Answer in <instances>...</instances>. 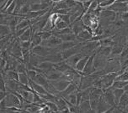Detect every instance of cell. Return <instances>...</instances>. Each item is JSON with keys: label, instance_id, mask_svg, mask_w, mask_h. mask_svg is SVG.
Returning a JSON list of instances; mask_svg holds the SVG:
<instances>
[{"label": "cell", "instance_id": "1", "mask_svg": "<svg viewBox=\"0 0 128 113\" xmlns=\"http://www.w3.org/2000/svg\"><path fill=\"white\" fill-rule=\"evenodd\" d=\"M118 75H119V73L117 71L108 72V73H106V75H102L100 78H101L102 84H103V90H104L110 87H111Z\"/></svg>", "mask_w": 128, "mask_h": 113}, {"label": "cell", "instance_id": "2", "mask_svg": "<svg viewBox=\"0 0 128 113\" xmlns=\"http://www.w3.org/2000/svg\"><path fill=\"white\" fill-rule=\"evenodd\" d=\"M56 50H58V48H50V47L45 46V45H43V44H40V45H37V46L34 47V48L31 49V52L40 56L46 57L48 55H50L51 53Z\"/></svg>", "mask_w": 128, "mask_h": 113}, {"label": "cell", "instance_id": "3", "mask_svg": "<svg viewBox=\"0 0 128 113\" xmlns=\"http://www.w3.org/2000/svg\"><path fill=\"white\" fill-rule=\"evenodd\" d=\"M5 99L7 102V107H16L19 108H22L23 103L21 100L17 95H15L13 92H10V93L7 95Z\"/></svg>", "mask_w": 128, "mask_h": 113}, {"label": "cell", "instance_id": "4", "mask_svg": "<svg viewBox=\"0 0 128 113\" xmlns=\"http://www.w3.org/2000/svg\"><path fill=\"white\" fill-rule=\"evenodd\" d=\"M62 39L60 38V36L53 34L52 37H50L47 40H43L42 44L45 46L50 47V48H56L62 43Z\"/></svg>", "mask_w": 128, "mask_h": 113}, {"label": "cell", "instance_id": "5", "mask_svg": "<svg viewBox=\"0 0 128 113\" xmlns=\"http://www.w3.org/2000/svg\"><path fill=\"white\" fill-rule=\"evenodd\" d=\"M11 55L17 59H23V50L21 46V41L19 39H14L11 48Z\"/></svg>", "mask_w": 128, "mask_h": 113}, {"label": "cell", "instance_id": "6", "mask_svg": "<svg viewBox=\"0 0 128 113\" xmlns=\"http://www.w3.org/2000/svg\"><path fill=\"white\" fill-rule=\"evenodd\" d=\"M44 75L49 81L58 80H60V79H67L64 73L58 71V70H56V69L52 70V71H50L48 72H46V73H44Z\"/></svg>", "mask_w": 128, "mask_h": 113}, {"label": "cell", "instance_id": "7", "mask_svg": "<svg viewBox=\"0 0 128 113\" xmlns=\"http://www.w3.org/2000/svg\"><path fill=\"white\" fill-rule=\"evenodd\" d=\"M108 9L115 11L116 13H125L128 11V3L126 2H122L120 0H116L115 3H113L111 6H110L109 8H107Z\"/></svg>", "mask_w": 128, "mask_h": 113}, {"label": "cell", "instance_id": "8", "mask_svg": "<svg viewBox=\"0 0 128 113\" xmlns=\"http://www.w3.org/2000/svg\"><path fill=\"white\" fill-rule=\"evenodd\" d=\"M96 55V52H94V54H92L90 58L88 60V62L85 65V68H84V71H83V75H92L93 73H94L96 71L94 66V58Z\"/></svg>", "mask_w": 128, "mask_h": 113}, {"label": "cell", "instance_id": "9", "mask_svg": "<svg viewBox=\"0 0 128 113\" xmlns=\"http://www.w3.org/2000/svg\"><path fill=\"white\" fill-rule=\"evenodd\" d=\"M50 82H51V84L52 85V86L58 90V92L63 91V90L67 89L68 85L71 84V81L67 80V79H60V80L50 81Z\"/></svg>", "mask_w": 128, "mask_h": 113}, {"label": "cell", "instance_id": "10", "mask_svg": "<svg viewBox=\"0 0 128 113\" xmlns=\"http://www.w3.org/2000/svg\"><path fill=\"white\" fill-rule=\"evenodd\" d=\"M29 85L30 86V88L34 90V92H36L39 95H40L42 96H46L48 94V91L46 90V88L44 86H42V85H39L38 83H36V81H34L33 80L30 79V84Z\"/></svg>", "mask_w": 128, "mask_h": 113}, {"label": "cell", "instance_id": "11", "mask_svg": "<svg viewBox=\"0 0 128 113\" xmlns=\"http://www.w3.org/2000/svg\"><path fill=\"white\" fill-rule=\"evenodd\" d=\"M100 17H101L106 22H114L116 18V13L113 10L106 8V9H103L100 12Z\"/></svg>", "mask_w": 128, "mask_h": 113}, {"label": "cell", "instance_id": "12", "mask_svg": "<svg viewBox=\"0 0 128 113\" xmlns=\"http://www.w3.org/2000/svg\"><path fill=\"white\" fill-rule=\"evenodd\" d=\"M103 98H104V101H106L108 104H110L111 107H116V106H117V105H116V103L115 96H114L113 89H112L111 87H110V88H108V89L104 90Z\"/></svg>", "mask_w": 128, "mask_h": 113}, {"label": "cell", "instance_id": "13", "mask_svg": "<svg viewBox=\"0 0 128 113\" xmlns=\"http://www.w3.org/2000/svg\"><path fill=\"white\" fill-rule=\"evenodd\" d=\"M93 39V34L88 31V29H84L83 30L80 32L78 35H77V40L79 41L80 43H84L90 41Z\"/></svg>", "mask_w": 128, "mask_h": 113}, {"label": "cell", "instance_id": "14", "mask_svg": "<svg viewBox=\"0 0 128 113\" xmlns=\"http://www.w3.org/2000/svg\"><path fill=\"white\" fill-rule=\"evenodd\" d=\"M45 60H49V61L52 62L53 64L55 63H58L63 60V56H62V51H59V50H56L54 52H52L50 55H48L46 57H45Z\"/></svg>", "mask_w": 128, "mask_h": 113}, {"label": "cell", "instance_id": "15", "mask_svg": "<svg viewBox=\"0 0 128 113\" xmlns=\"http://www.w3.org/2000/svg\"><path fill=\"white\" fill-rule=\"evenodd\" d=\"M19 92L22 95L23 98L24 99V103H33L34 102V96H35V92L27 90L24 89H20Z\"/></svg>", "mask_w": 128, "mask_h": 113}, {"label": "cell", "instance_id": "16", "mask_svg": "<svg viewBox=\"0 0 128 113\" xmlns=\"http://www.w3.org/2000/svg\"><path fill=\"white\" fill-rule=\"evenodd\" d=\"M79 87L78 85H77L76 84H74V83L71 82V84L68 85V88L66 90H64L63 91H61L58 93V96H61L62 97H66L68 96H69L70 94L74 93V92H76L78 90H79Z\"/></svg>", "mask_w": 128, "mask_h": 113}, {"label": "cell", "instance_id": "17", "mask_svg": "<svg viewBox=\"0 0 128 113\" xmlns=\"http://www.w3.org/2000/svg\"><path fill=\"white\" fill-rule=\"evenodd\" d=\"M84 56H85V55H84V53H82V52H79V53L76 54V55L71 56L70 58L67 59V60H66V61L68 62V65H70L71 66L74 67V69H75V68H76V65L78 64V62L83 57H84Z\"/></svg>", "mask_w": 128, "mask_h": 113}, {"label": "cell", "instance_id": "18", "mask_svg": "<svg viewBox=\"0 0 128 113\" xmlns=\"http://www.w3.org/2000/svg\"><path fill=\"white\" fill-rule=\"evenodd\" d=\"M54 69H56V70H58V71L64 73V72H66L67 71H68V70L74 69V67H72L70 65H68V62L66 61V60H63L58 63H55Z\"/></svg>", "mask_w": 128, "mask_h": 113}, {"label": "cell", "instance_id": "19", "mask_svg": "<svg viewBox=\"0 0 128 113\" xmlns=\"http://www.w3.org/2000/svg\"><path fill=\"white\" fill-rule=\"evenodd\" d=\"M32 11H42L48 9L51 6L50 3L47 2H42V3H30Z\"/></svg>", "mask_w": 128, "mask_h": 113}, {"label": "cell", "instance_id": "20", "mask_svg": "<svg viewBox=\"0 0 128 113\" xmlns=\"http://www.w3.org/2000/svg\"><path fill=\"white\" fill-rule=\"evenodd\" d=\"M38 69H40L42 71V73H46V72H48L52 70H54V64L49 60H44L39 65V66L37 67Z\"/></svg>", "mask_w": 128, "mask_h": 113}, {"label": "cell", "instance_id": "21", "mask_svg": "<svg viewBox=\"0 0 128 113\" xmlns=\"http://www.w3.org/2000/svg\"><path fill=\"white\" fill-rule=\"evenodd\" d=\"M78 44H80V42L78 41V40H75V41H63L58 47H56V48H58L59 51H63V50H66V49L72 48V47H75Z\"/></svg>", "mask_w": 128, "mask_h": 113}, {"label": "cell", "instance_id": "22", "mask_svg": "<svg viewBox=\"0 0 128 113\" xmlns=\"http://www.w3.org/2000/svg\"><path fill=\"white\" fill-rule=\"evenodd\" d=\"M45 60V57L43 56H40L38 55H36L35 53H32L30 54V63L32 64L35 67H38L39 65L40 64L42 61H44Z\"/></svg>", "mask_w": 128, "mask_h": 113}, {"label": "cell", "instance_id": "23", "mask_svg": "<svg viewBox=\"0 0 128 113\" xmlns=\"http://www.w3.org/2000/svg\"><path fill=\"white\" fill-rule=\"evenodd\" d=\"M90 55H85L84 57L82 58L81 60L78 62V64L76 65V68H75V69H76L77 71L82 75H84L83 71H84V68H85V65L87 64V62H88V58H90Z\"/></svg>", "mask_w": 128, "mask_h": 113}, {"label": "cell", "instance_id": "24", "mask_svg": "<svg viewBox=\"0 0 128 113\" xmlns=\"http://www.w3.org/2000/svg\"><path fill=\"white\" fill-rule=\"evenodd\" d=\"M30 41H31V49H32L34 47L42 44L43 39H42V38L40 37V35H39L37 32H34Z\"/></svg>", "mask_w": 128, "mask_h": 113}, {"label": "cell", "instance_id": "25", "mask_svg": "<svg viewBox=\"0 0 128 113\" xmlns=\"http://www.w3.org/2000/svg\"><path fill=\"white\" fill-rule=\"evenodd\" d=\"M126 92V90L124 88H116V89H113V93H114V96H115V100H116V105H119L120 101V99H122V96L124 95Z\"/></svg>", "mask_w": 128, "mask_h": 113}, {"label": "cell", "instance_id": "26", "mask_svg": "<svg viewBox=\"0 0 128 113\" xmlns=\"http://www.w3.org/2000/svg\"><path fill=\"white\" fill-rule=\"evenodd\" d=\"M32 30H33V29H32V27L30 25L19 38L20 41H28V40H31L32 35H33V33H34Z\"/></svg>", "mask_w": 128, "mask_h": 113}, {"label": "cell", "instance_id": "27", "mask_svg": "<svg viewBox=\"0 0 128 113\" xmlns=\"http://www.w3.org/2000/svg\"><path fill=\"white\" fill-rule=\"evenodd\" d=\"M110 107H111V106L110 105V104L107 103L106 101H104V99L102 97L101 100L100 101L99 105H98L96 112H104V113H106V112L109 109Z\"/></svg>", "mask_w": 128, "mask_h": 113}, {"label": "cell", "instance_id": "28", "mask_svg": "<svg viewBox=\"0 0 128 113\" xmlns=\"http://www.w3.org/2000/svg\"><path fill=\"white\" fill-rule=\"evenodd\" d=\"M125 49L124 45L122 44H114L112 46V50H111V56H118L120 55L123 51V49Z\"/></svg>", "mask_w": 128, "mask_h": 113}, {"label": "cell", "instance_id": "29", "mask_svg": "<svg viewBox=\"0 0 128 113\" xmlns=\"http://www.w3.org/2000/svg\"><path fill=\"white\" fill-rule=\"evenodd\" d=\"M5 75L8 79L20 81V74L15 70H8V71H5Z\"/></svg>", "mask_w": 128, "mask_h": 113}, {"label": "cell", "instance_id": "30", "mask_svg": "<svg viewBox=\"0 0 128 113\" xmlns=\"http://www.w3.org/2000/svg\"><path fill=\"white\" fill-rule=\"evenodd\" d=\"M111 50H112V46H104V45H101L99 48V51H97V53L104 56V57H107V56L110 55Z\"/></svg>", "mask_w": 128, "mask_h": 113}, {"label": "cell", "instance_id": "31", "mask_svg": "<svg viewBox=\"0 0 128 113\" xmlns=\"http://www.w3.org/2000/svg\"><path fill=\"white\" fill-rule=\"evenodd\" d=\"M92 109L90 105V100H85L81 101L79 105V110L80 112H88Z\"/></svg>", "mask_w": 128, "mask_h": 113}, {"label": "cell", "instance_id": "32", "mask_svg": "<svg viewBox=\"0 0 128 113\" xmlns=\"http://www.w3.org/2000/svg\"><path fill=\"white\" fill-rule=\"evenodd\" d=\"M59 36L62 39V41H75V40H77V35H75L74 32L64 34V35H61Z\"/></svg>", "mask_w": 128, "mask_h": 113}, {"label": "cell", "instance_id": "33", "mask_svg": "<svg viewBox=\"0 0 128 113\" xmlns=\"http://www.w3.org/2000/svg\"><path fill=\"white\" fill-rule=\"evenodd\" d=\"M68 27H69V24H68L66 21H64L63 19H62L61 18L59 19L58 21L56 23V26H55V28L53 30H61V29H66L68 28ZM52 30V31H53Z\"/></svg>", "mask_w": 128, "mask_h": 113}, {"label": "cell", "instance_id": "34", "mask_svg": "<svg viewBox=\"0 0 128 113\" xmlns=\"http://www.w3.org/2000/svg\"><path fill=\"white\" fill-rule=\"evenodd\" d=\"M78 91L76 92H74V93L70 94L69 96L64 97L65 98V100L68 101V102H69L71 104H72V105H76L77 106V101H78Z\"/></svg>", "mask_w": 128, "mask_h": 113}, {"label": "cell", "instance_id": "35", "mask_svg": "<svg viewBox=\"0 0 128 113\" xmlns=\"http://www.w3.org/2000/svg\"><path fill=\"white\" fill-rule=\"evenodd\" d=\"M0 29H1V37H4V36L8 35L10 34H12L11 32V29L10 28V26L8 24H1L0 25Z\"/></svg>", "mask_w": 128, "mask_h": 113}, {"label": "cell", "instance_id": "36", "mask_svg": "<svg viewBox=\"0 0 128 113\" xmlns=\"http://www.w3.org/2000/svg\"><path fill=\"white\" fill-rule=\"evenodd\" d=\"M20 74V82L23 85H29L30 84V77L27 74V72L24 73H19Z\"/></svg>", "mask_w": 128, "mask_h": 113}, {"label": "cell", "instance_id": "37", "mask_svg": "<svg viewBox=\"0 0 128 113\" xmlns=\"http://www.w3.org/2000/svg\"><path fill=\"white\" fill-rule=\"evenodd\" d=\"M30 11H31L30 3H26V4H24V5L21 8L19 16H20V17H24V15L27 14V13H28L30 12Z\"/></svg>", "mask_w": 128, "mask_h": 113}, {"label": "cell", "instance_id": "38", "mask_svg": "<svg viewBox=\"0 0 128 113\" xmlns=\"http://www.w3.org/2000/svg\"><path fill=\"white\" fill-rule=\"evenodd\" d=\"M67 8H68V7L67 3H66V0H63V1L59 2V3H56L53 6V9H54V10L67 9Z\"/></svg>", "mask_w": 128, "mask_h": 113}, {"label": "cell", "instance_id": "39", "mask_svg": "<svg viewBox=\"0 0 128 113\" xmlns=\"http://www.w3.org/2000/svg\"><path fill=\"white\" fill-rule=\"evenodd\" d=\"M37 33L40 35V37L42 38L43 40H47L50 37H52V35H53V32H52V31H46V30L38 31Z\"/></svg>", "mask_w": 128, "mask_h": 113}, {"label": "cell", "instance_id": "40", "mask_svg": "<svg viewBox=\"0 0 128 113\" xmlns=\"http://www.w3.org/2000/svg\"><path fill=\"white\" fill-rule=\"evenodd\" d=\"M99 7H100V2L98 1V0H93L91 5L90 6L88 9L87 10V13H93V12H94V11L97 9Z\"/></svg>", "mask_w": 128, "mask_h": 113}, {"label": "cell", "instance_id": "41", "mask_svg": "<svg viewBox=\"0 0 128 113\" xmlns=\"http://www.w3.org/2000/svg\"><path fill=\"white\" fill-rule=\"evenodd\" d=\"M116 2V0H104V1H103L100 3V7L102 8H107L110 6H111L113 3H115Z\"/></svg>", "mask_w": 128, "mask_h": 113}, {"label": "cell", "instance_id": "42", "mask_svg": "<svg viewBox=\"0 0 128 113\" xmlns=\"http://www.w3.org/2000/svg\"><path fill=\"white\" fill-rule=\"evenodd\" d=\"M116 80H122V81H128V71H123L122 74H120L116 77Z\"/></svg>", "mask_w": 128, "mask_h": 113}, {"label": "cell", "instance_id": "43", "mask_svg": "<svg viewBox=\"0 0 128 113\" xmlns=\"http://www.w3.org/2000/svg\"><path fill=\"white\" fill-rule=\"evenodd\" d=\"M39 72L36 71V69H33V70H28L27 71V74H28V75H29V77L30 79H31V80H35L36 77L37 76V75H38Z\"/></svg>", "mask_w": 128, "mask_h": 113}, {"label": "cell", "instance_id": "44", "mask_svg": "<svg viewBox=\"0 0 128 113\" xmlns=\"http://www.w3.org/2000/svg\"><path fill=\"white\" fill-rule=\"evenodd\" d=\"M21 46L23 49H30L31 50V41H21Z\"/></svg>", "mask_w": 128, "mask_h": 113}, {"label": "cell", "instance_id": "45", "mask_svg": "<svg viewBox=\"0 0 128 113\" xmlns=\"http://www.w3.org/2000/svg\"><path fill=\"white\" fill-rule=\"evenodd\" d=\"M93 0H86V1H84L82 2L83 3V5H84V8L85 10H88V8H90V6L91 5V3H92Z\"/></svg>", "mask_w": 128, "mask_h": 113}, {"label": "cell", "instance_id": "46", "mask_svg": "<svg viewBox=\"0 0 128 113\" xmlns=\"http://www.w3.org/2000/svg\"><path fill=\"white\" fill-rule=\"evenodd\" d=\"M120 17H122V19L123 20H127L128 19V11L127 12L120 13Z\"/></svg>", "mask_w": 128, "mask_h": 113}, {"label": "cell", "instance_id": "47", "mask_svg": "<svg viewBox=\"0 0 128 113\" xmlns=\"http://www.w3.org/2000/svg\"><path fill=\"white\" fill-rule=\"evenodd\" d=\"M30 1H31L30 3H42V2H47V3H49L47 0H30Z\"/></svg>", "mask_w": 128, "mask_h": 113}, {"label": "cell", "instance_id": "48", "mask_svg": "<svg viewBox=\"0 0 128 113\" xmlns=\"http://www.w3.org/2000/svg\"><path fill=\"white\" fill-rule=\"evenodd\" d=\"M61 1H63V0H51V2H52V3H59V2H61Z\"/></svg>", "mask_w": 128, "mask_h": 113}, {"label": "cell", "instance_id": "49", "mask_svg": "<svg viewBox=\"0 0 128 113\" xmlns=\"http://www.w3.org/2000/svg\"><path fill=\"white\" fill-rule=\"evenodd\" d=\"M126 44H127V45H128V35L126 37Z\"/></svg>", "mask_w": 128, "mask_h": 113}, {"label": "cell", "instance_id": "50", "mask_svg": "<svg viewBox=\"0 0 128 113\" xmlns=\"http://www.w3.org/2000/svg\"><path fill=\"white\" fill-rule=\"evenodd\" d=\"M24 3H29V1H30V0H24Z\"/></svg>", "mask_w": 128, "mask_h": 113}, {"label": "cell", "instance_id": "51", "mask_svg": "<svg viewBox=\"0 0 128 113\" xmlns=\"http://www.w3.org/2000/svg\"><path fill=\"white\" fill-rule=\"evenodd\" d=\"M125 71H128V65H127V66H126V67Z\"/></svg>", "mask_w": 128, "mask_h": 113}]
</instances>
